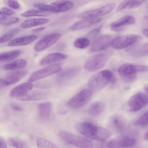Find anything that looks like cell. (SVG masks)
I'll return each instance as SVG.
<instances>
[{
    "label": "cell",
    "mask_w": 148,
    "mask_h": 148,
    "mask_svg": "<svg viewBox=\"0 0 148 148\" xmlns=\"http://www.w3.org/2000/svg\"><path fill=\"white\" fill-rule=\"evenodd\" d=\"M75 128L78 132L85 136L97 140H105L111 135L110 132L107 129L97 126L88 121L77 124Z\"/></svg>",
    "instance_id": "6da1fadb"
},
{
    "label": "cell",
    "mask_w": 148,
    "mask_h": 148,
    "mask_svg": "<svg viewBox=\"0 0 148 148\" xmlns=\"http://www.w3.org/2000/svg\"><path fill=\"white\" fill-rule=\"evenodd\" d=\"M58 135L63 140L75 146L84 148L93 147V143L85 138L62 130L59 132Z\"/></svg>",
    "instance_id": "7a4b0ae2"
},
{
    "label": "cell",
    "mask_w": 148,
    "mask_h": 148,
    "mask_svg": "<svg viewBox=\"0 0 148 148\" xmlns=\"http://www.w3.org/2000/svg\"><path fill=\"white\" fill-rule=\"evenodd\" d=\"M113 74L110 71L103 70L92 76L88 81V86L94 90L104 87L109 82Z\"/></svg>",
    "instance_id": "3957f363"
},
{
    "label": "cell",
    "mask_w": 148,
    "mask_h": 148,
    "mask_svg": "<svg viewBox=\"0 0 148 148\" xmlns=\"http://www.w3.org/2000/svg\"><path fill=\"white\" fill-rule=\"evenodd\" d=\"M108 59L106 53L95 55L88 58L86 61L84 67L86 70L94 72L99 70L106 64Z\"/></svg>",
    "instance_id": "277c9868"
},
{
    "label": "cell",
    "mask_w": 148,
    "mask_h": 148,
    "mask_svg": "<svg viewBox=\"0 0 148 148\" xmlns=\"http://www.w3.org/2000/svg\"><path fill=\"white\" fill-rule=\"evenodd\" d=\"M92 95V92L91 89H84L68 101V104L72 108H79L87 103Z\"/></svg>",
    "instance_id": "5b68a950"
},
{
    "label": "cell",
    "mask_w": 148,
    "mask_h": 148,
    "mask_svg": "<svg viewBox=\"0 0 148 148\" xmlns=\"http://www.w3.org/2000/svg\"><path fill=\"white\" fill-rule=\"evenodd\" d=\"M60 63L54 64L47 66L33 73L28 79L29 82H32L43 78L59 71L61 69Z\"/></svg>",
    "instance_id": "8992f818"
},
{
    "label": "cell",
    "mask_w": 148,
    "mask_h": 148,
    "mask_svg": "<svg viewBox=\"0 0 148 148\" xmlns=\"http://www.w3.org/2000/svg\"><path fill=\"white\" fill-rule=\"evenodd\" d=\"M147 94L143 92H137L129 99L127 106L130 111L135 112L141 109L148 102Z\"/></svg>",
    "instance_id": "52a82bcc"
},
{
    "label": "cell",
    "mask_w": 148,
    "mask_h": 148,
    "mask_svg": "<svg viewBox=\"0 0 148 148\" xmlns=\"http://www.w3.org/2000/svg\"><path fill=\"white\" fill-rule=\"evenodd\" d=\"M141 38L139 36L136 34H127L115 38L112 40L111 45L115 49H121L138 41Z\"/></svg>",
    "instance_id": "ba28073f"
},
{
    "label": "cell",
    "mask_w": 148,
    "mask_h": 148,
    "mask_svg": "<svg viewBox=\"0 0 148 148\" xmlns=\"http://www.w3.org/2000/svg\"><path fill=\"white\" fill-rule=\"evenodd\" d=\"M115 6V3L108 4L97 9L83 12L78 16L80 18L85 19L104 16L112 11Z\"/></svg>",
    "instance_id": "9c48e42d"
},
{
    "label": "cell",
    "mask_w": 148,
    "mask_h": 148,
    "mask_svg": "<svg viewBox=\"0 0 148 148\" xmlns=\"http://www.w3.org/2000/svg\"><path fill=\"white\" fill-rule=\"evenodd\" d=\"M136 72L134 65L128 63L122 65L119 69V74L121 79L126 83H131L136 78Z\"/></svg>",
    "instance_id": "30bf717a"
},
{
    "label": "cell",
    "mask_w": 148,
    "mask_h": 148,
    "mask_svg": "<svg viewBox=\"0 0 148 148\" xmlns=\"http://www.w3.org/2000/svg\"><path fill=\"white\" fill-rule=\"evenodd\" d=\"M61 36L60 33L48 34L40 39L35 45L34 49L36 52H40L52 46L56 42Z\"/></svg>",
    "instance_id": "8fae6325"
},
{
    "label": "cell",
    "mask_w": 148,
    "mask_h": 148,
    "mask_svg": "<svg viewBox=\"0 0 148 148\" xmlns=\"http://www.w3.org/2000/svg\"><path fill=\"white\" fill-rule=\"evenodd\" d=\"M136 143V140L134 138L121 136L110 140L107 143V146L110 148H124L134 146Z\"/></svg>",
    "instance_id": "7c38bea8"
},
{
    "label": "cell",
    "mask_w": 148,
    "mask_h": 148,
    "mask_svg": "<svg viewBox=\"0 0 148 148\" xmlns=\"http://www.w3.org/2000/svg\"><path fill=\"white\" fill-rule=\"evenodd\" d=\"M112 41L111 36L105 35L96 38L92 43L90 51L95 52L104 50L110 47Z\"/></svg>",
    "instance_id": "4fadbf2b"
},
{
    "label": "cell",
    "mask_w": 148,
    "mask_h": 148,
    "mask_svg": "<svg viewBox=\"0 0 148 148\" xmlns=\"http://www.w3.org/2000/svg\"><path fill=\"white\" fill-rule=\"evenodd\" d=\"M33 88V85L30 82H25L16 86L12 89L10 93L12 97H18L26 94Z\"/></svg>",
    "instance_id": "5bb4252c"
},
{
    "label": "cell",
    "mask_w": 148,
    "mask_h": 148,
    "mask_svg": "<svg viewBox=\"0 0 148 148\" xmlns=\"http://www.w3.org/2000/svg\"><path fill=\"white\" fill-rule=\"evenodd\" d=\"M83 19L71 25L70 27V29L72 31H75L83 29L99 22L101 21V18L97 17Z\"/></svg>",
    "instance_id": "9a60e30c"
},
{
    "label": "cell",
    "mask_w": 148,
    "mask_h": 148,
    "mask_svg": "<svg viewBox=\"0 0 148 148\" xmlns=\"http://www.w3.org/2000/svg\"><path fill=\"white\" fill-rule=\"evenodd\" d=\"M67 55L60 53H53L48 54L40 60L41 65H46L61 61L67 58Z\"/></svg>",
    "instance_id": "2e32d148"
},
{
    "label": "cell",
    "mask_w": 148,
    "mask_h": 148,
    "mask_svg": "<svg viewBox=\"0 0 148 148\" xmlns=\"http://www.w3.org/2000/svg\"><path fill=\"white\" fill-rule=\"evenodd\" d=\"M37 37L36 36L33 35L21 37L10 42L8 45L10 47L26 45L34 41Z\"/></svg>",
    "instance_id": "e0dca14e"
},
{
    "label": "cell",
    "mask_w": 148,
    "mask_h": 148,
    "mask_svg": "<svg viewBox=\"0 0 148 148\" xmlns=\"http://www.w3.org/2000/svg\"><path fill=\"white\" fill-rule=\"evenodd\" d=\"M47 96L44 93L37 91H29L22 96L17 97L18 100L23 101L40 100L45 99Z\"/></svg>",
    "instance_id": "ac0fdd59"
},
{
    "label": "cell",
    "mask_w": 148,
    "mask_h": 148,
    "mask_svg": "<svg viewBox=\"0 0 148 148\" xmlns=\"http://www.w3.org/2000/svg\"><path fill=\"white\" fill-rule=\"evenodd\" d=\"M26 70L15 71L8 74L6 77L5 80L8 85L14 84L22 78L27 73Z\"/></svg>",
    "instance_id": "d6986e66"
},
{
    "label": "cell",
    "mask_w": 148,
    "mask_h": 148,
    "mask_svg": "<svg viewBox=\"0 0 148 148\" xmlns=\"http://www.w3.org/2000/svg\"><path fill=\"white\" fill-rule=\"evenodd\" d=\"M135 23L136 19L134 16L127 15L111 23L110 27H123L124 25L134 24Z\"/></svg>",
    "instance_id": "ffe728a7"
},
{
    "label": "cell",
    "mask_w": 148,
    "mask_h": 148,
    "mask_svg": "<svg viewBox=\"0 0 148 148\" xmlns=\"http://www.w3.org/2000/svg\"><path fill=\"white\" fill-rule=\"evenodd\" d=\"M79 70V67L77 66L66 68L60 71L58 74L57 77L61 80L70 79L76 75Z\"/></svg>",
    "instance_id": "44dd1931"
},
{
    "label": "cell",
    "mask_w": 148,
    "mask_h": 148,
    "mask_svg": "<svg viewBox=\"0 0 148 148\" xmlns=\"http://www.w3.org/2000/svg\"><path fill=\"white\" fill-rule=\"evenodd\" d=\"M49 20L46 18H32L26 20L23 22L21 27L23 28H28L43 25L47 23Z\"/></svg>",
    "instance_id": "7402d4cb"
},
{
    "label": "cell",
    "mask_w": 148,
    "mask_h": 148,
    "mask_svg": "<svg viewBox=\"0 0 148 148\" xmlns=\"http://www.w3.org/2000/svg\"><path fill=\"white\" fill-rule=\"evenodd\" d=\"M38 109L40 116L43 119H47L51 112V103L48 101L41 103L38 105Z\"/></svg>",
    "instance_id": "603a6c76"
},
{
    "label": "cell",
    "mask_w": 148,
    "mask_h": 148,
    "mask_svg": "<svg viewBox=\"0 0 148 148\" xmlns=\"http://www.w3.org/2000/svg\"><path fill=\"white\" fill-rule=\"evenodd\" d=\"M146 0H124L120 3L117 8L118 12L126 9L133 8L143 3Z\"/></svg>",
    "instance_id": "cb8c5ba5"
},
{
    "label": "cell",
    "mask_w": 148,
    "mask_h": 148,
    "mask_svg": "<svg viewBox=\"0 0 148 148\" xmlns=\"http://www.w3.org/2000/svg\"><path fill=\"white\" fill-rule=\"evenodd\" d=\"M105 105L102 102L96 101L92 103L88 109V112L92 116H97L101 114L104 110Z\"/></svg>",
    "instance_id": "d4e9b609"
},
{
    "label": "cell",
    "mask_w": 148,
    "mask_h": 148,
    "mask_svg": "<svg viewBox=\"0 0 148 148\" xmlns=\"http://www.w3.org/2000/svg\"><path fill=\"white\" fill-rule=\"evenodd\" d=\"M21 51L17 50L0 54V64L12 60L21 54Z\"/></svg>",
    "instance_id": "484cf974"
},
{
    "label": "cell",
    "mask_w": 148,
    "mask_h": 148,
    "mask_svg": "<svg viewBox=\"0 0 148 148\" xmlns=\"http://www.w3.org/2000/svg\"><path fill=\"white\" fill-rule=\"evenodd\" d=\"M27 64V61L24 59H20L5 65L4 69L6 70H12L23 68Z\"/></svg>",
    "instance_id": "4316f807"
},
{
    "label": "cell",
    "mask_w": 148,
    "mask_h": 148,
    "mask_svg": "<svg viewBox=\"0 0 148 148\" xmlns=\"http://www.w3.org/2000/svg\"><path fill=\"white\" fill-rule=\"evenodd\" d=\"M148 43L139 45L131 49V53L134 56L139 57L143 56L148 53Z\"/></svg>",
    "instance_id": "83f0119b"
},
{
    "label": "cell",
    "mask_w": 148,
    "mask_h": 148,
    "mask_svg": "<svg viewBox=\"0 0 148 148\" xmlns=\"http://www.w3.org/2000/svg\"><path fill=\"white\" fill-rule=\"evenodd\" d=\"M50 14L47 12L36 10H29L21 14L23 17H29L33 16H47Z\"/></svg>",
    "instance_id": "f1b7e54d"
},
{
    "label": "cell",
    "mask_w": 148,
    "mask_h": 148,
    "mask_svg": "<svg viewBox=\"0 0 148 148\" xmlns=\"http://www.w3.org/2000/svg\"><path fill=\"white\" fill-rule=\"evenodd\" d=\"M37 146L38 148H57L58 147L51 141L44 137L38 138L36 141Z\"/></svg>",
    "instance_id": "f546056e"
},
{
    "label": "cell",
    "mask_w": 148,
    "mask_h": 148,
    "mask_svg": "<svg viewBox=\"0 0 148 148\" xmlns=\"http://www.w3.org/2000/svg\"><path fill=\"white\" fill-rule=\"evenodd\" d=\"M8 144L10 146L17 148L25 147V143L21 139L17 137H11L7 140Z\"/></svg>",
    "instance_id": "4dcf8cb0"
},
{
    "label": "cell",
    "mask_w": 148,
    "mask_h": 148,
    "mask_svg": "<svg viewBox=\"0 0 148 148\" xmlns=\"http://www.w3.org/2000/svg\"><path fill=\"white\" fill-rule=\"evenodd\" d=\"M19 30V28H14L10 30L0 37V44L7 42L10 40Z\"/></svg>",
    "instance_id": "1f68e13d"
},
{
    "label": "cell",
    "mask_w": 148,
    "mask_h": 148,
    "mask_svg": "<svg viewBox=\"0 0 148 148\" xmlns=\"http://www.w3.org/2000/svg\"><path fill=\"white\" fill-rule=\"evenodd\" d=\"M74 5L73 2L68 1L55 6L56 7L57 13H58L68 11L72 8Z\"/></svg>",
    "instance_id": "d6a6232c"
},
{
    "label": "cell",
    "mask_w": 148,
    "mask_h": 148,
    "mask_svg": "<svg viewBox=\"0 0 148 148\" xmlns=\"http://www.w3.org/2000/svg\"><path fill=\"white\" fill-rule=\"evenodd\" d=\"M111 123L115 129L118 132L122 131L125 127V124L120 118L116 116L112 119Z\"/></svg>",
    "instance_id": "836d02e7"
},
{
    "label": "cell",
    "mask_w": 148,
    "mask_h": 148,
    "mask_svg": "<svg viewBox=\"0 0 148 148\" xmlns=\"http://www.w3.org/2000/svg\"><path fill=\"white\" fill-rule=\"evenodd\" d=\"M89 40L87 38L82 37L77 39L74 42L75 46L79 49L86 48L89 45Z\"/></svg>",
    "instance_id": "e575fe53"
},
{
    "label": "cell",
    "mask_w": 148,
    "mask_h": 148,
    "mask_svg": "<svg viewBox=\"0 0 148 148\" xmlns=\"http://www.w3.org/2000/svg\"><path fill=\"white\" fill-rule=\"evenodd\" d=\"M19 20V18L17 17L6 16L3 20L0 22L4 25H10L17 23Z\"/></svg>",
    "instance_id": "d590c367"
},
{
    "label": "cell",
    "mask_w": 148,
    "mask_h": 148,
    "mask_svg": "<svg viewBox=\"0 0 148 148\" xmlns=\"http://www.w3.org/2000/svg\"><path fill=\"white\" fill-rule=\"evenodd\" d=\"M136 124L138 125L145 126L148 124V111H147L143 114L137 120Z\"/></svg>",
    "instance_id": "8d00e7d4"
},
{
    "label": "cell",
    "mask_w": 148,
    "mask_h": 148,
    "mask_svg": "<svg viewBox=\"0 0 148 148\" xmlns=\"http://www.w3.org/2000/svg\"><path fill=\"white\" fill-rule=\"evenodd\" d=\"M8 3L11 8L15 9H19L20 5L16 0H8Z\"/></svg>",
    "instance_id": "74e56055"
},
{
    "label": "cell",
    "mask_w": 148,
    "mask_h": 148,
    "mask_svg": "<svg viewBox=\"0 0 148 148\" xmlns=\"http://www.w3.org/2000/svg\"><path fill=\"white\" fill-rule=\"evenodd\" d=\"M101 27V26H100L91 31L88 34V37L90 38H92L95 37L100 32Z\"/></svg>",
    "instance_id": "f35d334b"
},
{
    "label": "cell",
    "mask_w": 148,
    "mask_h": 148,
    "mask_svg": "<svg viewBox=\"0 0 148 148\" xmlns=\"http://www.w3.org/2000/svg\"><path fill=\"white\" fill-rule=\"evenodd\" d=\"M136 72L148 71V67L145 65H134Z\"/></svg>",
    "instance_id": "ab89813d"
},
{
    "label": "cell",
    "mask_w": 148,
    "mask_h": 148,
    "mask_svg": "<svg viewBox=\"0 0 148 148\" xmlns=\"http://www.w3.org/2000/svg\"><path fill=\"white\" fill-rule=\"evenodd\" d=\"M1 10L3 13L7 16H10L13 14L14 12L9 8L6 7H3L1 8Z\"/></svg>",
    "instance_id": "60d3db41"
},
{
    "label": "cell",
    "mask_w": 148,
    "mask_h": 148,
    "mask_svg": "<svg viewBox=\"0 0 148 148\" xmlns=\"http://www.w3.org/2000/svg\"><path fill=\"white\" fill-rule=\"evenodd\" d=\"M11 108L14 110L20 111L22 110L23 108L19 105L15 103H12L11 104Z\"/></svg>",
    "instance_id": "b9f144b4"
},
{
    "label": "cell",
    "mask_w": 148,
    "mask_h": 148,
    "mask_svg": "<svg viewBox=\"0 0 148 148\" xmlns=\"http://www.w3.org/2000/svg\"><path fill=\"white\" fill-rule=\"evenodd\" d=\"M7 86L8 85L5 79H0V90L4 88Z\"/></svg>",
    "instance_id": "7bdbcfd3"
},
{
    "label": "cell",
    "mask_w": 148,
    "mask_h": 148,
    "mask_svg": "<svg viewBox=\"0 0 148 148\" xmlns=\"http://www.w3.org/2000/svg\"><path fill=\"white\" fill-rule=\"evenodd\" d=\"M0 148H7V145L4 139L1 136H0Z\"/></svg>",
    "instance_id": "ee69618b"
},
{
    "label": "cell",
    "mask_w": 148,
    "mask_h": 148,
    "mask_svg": "<svg viewBox=\"0 0 148 148\" xmlns=\"http://www.w3.org/2000/svg\"><path fill=\"white\" fill-rule=\"evenodd\" d=\"M110 28L112 31L116 32H122L125 29L124 27H110Z\"/></svg>",
    "instance_id": "f6af8a7d"
},
{
    "label": "cell",
    "mask_w": 148,
    "mask_h": 148,
    "mask_svg": "<svg viewBox=\"0 0 148 148\" xmlns=\"http://www.w3.org/2000/svg\"><path fill=\"white\" fill-rule=\"evenodd\" d=\"M45 29V27H40L33 29L32 32L34 33H37L44 30Z\"/></svg>",
    "instance_id": "bcb514c9"
},
{
    "label": "cell",
    "mask_w": 148,
    "mask_h": 148,
    "mask_svg": "<svg viewBox=\"0 0 148 148\" xmlns=\"http://www.w3.org/2000/svg\"><path fill=\"white\" fill-rule=\"evenodd\" d=\"M109 82L110 83L112 84H114L116 83V78L115 76L113 75H112V77L110 78Z\"/></svg>",
    "instance_id": "7dc6e473"
},
{
    "label": "cell",
    "mask_w": 148,
    "mask_h": 148,
    "mask_svg": "<svg viewBox=\"0 0 148 148\" xmlns=\"http://www.w3.org/2000/svg\"><path fill=\"white\" fill-rule=\"evenodd\" d=\"M148 29L147 28H144L142 31V33L143 35L146 37L148 38Z\"/></svg>",
    "instance_id": "c3c4849f"
},
{
    "label": "cell",
    "mask_w": 148,
    "mask_h": 148,
    "mask_svg": "<svg viewBox=\"0 0 148 148\" xmlns=\"http://www.w3.org/2000/svg\"><path fill=\"white\" fill-rule=\"evenodd\" d=\"M6 17V16L0 11V22L3 20Z\"/></svg>",
    "instance_id": "681fc988"
},
{
    "label": "cell",
    "mask_w": 148,
    "mask_h": 148,
    "mask_svg": "<svg viewBox=\"0 0 148 148\" xmlns=\"http://www.w3.org/2000/svg\"><path fill=\"white\" fill-rule=\"evenodd\" d=\"M148 87L147 84L145 85L143 87L144 90L145 91V93L147 94H148Z\"/></svg>",
    "instance_id": "f907efd6"
},
{
    "label": "cell",
    "mask_w": 148,
    "mask_h": 148,
    "mask_svg": "<svg viewBox=\"0 0 148 148\" xmlns=\"http://www.w3.org/2000/svg\"><path fill=\"white\" fill-rule=\"evenodd\" d=\"M144 138L146 140H148V131L146 132L144 135Z\"/></svg>",
    "instance_id": "816d5d0a"
},
{
    "label": "cell",
    "mask_w": 148,
    "mask_h": 148,
    "mask_svg": "<svg viewBox=\"0 0 148 148\" xmlns=\"http://www.w3.org/2000/svg\"><path fill=\"white\" fill-rule=\"evenodd\" d=\"M130 88V86H126L124 88V89L125 90H128Z\"/></svg>",
    "instance_id": "f5cc1de1"
}]
</instances>
